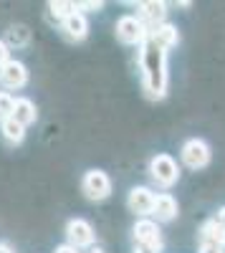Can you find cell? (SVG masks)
<instances>
[{
    "instance_id": "obj_11",
    "label": "cell",
    "mask_w": 225,
    "mask_h": 253,
    "mask_svg": "<svg viewBox=\"0 0 225 253\" xmlns=\"http://www.w3.org/2000/svg\"><path fill=\"white\" fill-rule=\"evenodd\" d=\"M150 38L154 41L159 48H165V51H170V48H175L180 43L177 28L172 23H167V20H165V23H159V26H154V28H150Z\"/></svg>"
},
{
    "instance_id": "obj_18",
    "label": "cell",
    "mask_w": 225,
    "mask_h": 253,
    "mask_svg": "<svg viewBox=\"0 0 225 253\" xmlns=\"http://www.w3.org/2000/svg\"><path fill=\"white\" fill-rule=\"evenodd\" d=\"M48 10H51V15H53L56 20H61V23H64V20L76 10V3H48Z\"/></svg>"
},
{
    "instance_id": "obj_6",
    "label": "cell",
    "mask_w": 225,
    "mask_h": 253,
    "mask_svg": "<svg viewBox=\"0 0 225 253\" xmlns=\"http://www.w3.org/2000/svg\"><path fill=\"white\" fill-rule=\"evenodd\" d=\"M134 243L137 246H145V248H152V251H159L162 248V230L157 225V220H150V218H139L134 223Z\"/></svg>"
},
{
    "instance_id": "obj_17",
    "label": "cell",
    "mask_w": 225,
    "mask_h": 253,
    "mask_svg": "<svg viewBox=\"0 0 225 253\" xmlns=\"http://www.w3.org/2000/svg\"><path fill=\"white\" fill-rule=\"evenodd\" d=\"M8 41H5V43L8 46H26L28 43V38H31V33H28V28L26 26H13L10 31H8V36H5Z\"/></svg>"
},
{
    "instance_id": "obj_4",
    "label": "cell",
    "mask_w": 225,
    "mask_h": 253,
    "mask_svg": "<svg viewBox=\"0 0 225 253\" xmlns=\"http://www.w3.org/2000/svg\"><path fill=\"white\" fill-rule=\"evenodd\" d=\"M180 157H182V162H185V167H190V170H202V167L210 165V147H208L205 139L192 137V139H188L185 144H182Z\"/></svg>"
},
{
    "instance_id": "obj_27",
    "label": "cell",
    "mask_w": 225,
    "mask_h": 253,
    "mask_svg": "<svg viewBox=\"0 0 225 253\" xmlns=\"http://www.w3.org/2000/svg\"><path fill=\"white\" fill-rule=\"evenodd\" d=\"M91 253H104V251H101V248H94V251H91Z\"/></svg>"
},
{
    "instance_id": "obj_24",
    "label": "cell",
    "mask_w": 225,
    "mask_h": 253,
    "mask_svg": "<svg viewBox=\"0 0 225 253\" xmlns=\"http://www.w3.org/2000/svg\"><path fill=\"white\" fill-rule=\"evenodd\" d=\"M215 220H218L220 225H225V208H220V210H218V215H215Z\"/></svg>"
},
{
    "instance_id": "obj_9",
    "label": "cell",
    "mask_w": 225,
    "mask_h": 253,
    "mask_svg": "<svg viewBox=\"0 0 225 253\" xmlns=\"http://www.w3.org/2000/svg\"><path fill=\"white\" fill-rule=\"evenodd\" d=\"M154 193L150 187H145V185H139V187H132L129 190V198H127V205H129V210L134 215H152V208H154Z\"/></svg>"
},
{
    "instance_id": "obj_19",
    "label": "cell",
    "mask_w": 225,
    "mask_h": 253,
    "mask_svg": "<svg viewBox=\"0 0 225 253\" xmlns=\"http://www.w3.org/2000/svg\"><path fill=\"white\" fill-rule=\"evenodd\" d=\"M13 109H15V99L8 91H0V122L13 117Z\"/></svg>"
},
{
    "instance_id": "obj_1",
    "label": "cell",
    "mask_w": 225,
    "mask_h": 253,
    "mask_svg": "<svg viewBox=\"0 0 225 253\" xmlns=\"http://www.w3.org/2000/svg\"><path fill=\"white\" fill-rule=\"evenodd\" d=\"M142 89L150 99H165L167 94V51L159 48L152 38L139 46Z\"/></svg>"
},
{
    "instance_id": "obj_12",
    "label": "cell",
    "mask_w": 225,
    "mask_h": 253,
    "mask_svg": "<svg viewBox=\"0 0 225 253\" xmlns=\"http://www.w3.org/2000/svg\"><path fill=\"white\" fill-rule=\"evenodd\" d=\"M177 215V200L170 193H162L154 198V208H152V218L157 223H170Z\"/></svg>"
},
{
    "instance_id": "obj_7",
    "label": "cell",
    "mask_w": 225,
    "mask_h": 253,
    "mask_svg": "<svg viewBox=\"0 0 225 253\" xmlns=\"http://www.w3.org/2000/svg\"><path fill=\"white\" fill-rule=\"evenodd\" d=\"M66 238H69V243L74 246V248H86V246H94V238H96V233H94V228H91V223L89 220H84V218H71L69 223H66Z\"/></svg>"
},
{
    "instance_id": "obj_15",
    "label": "cell",
    "mask_w": 225,
    "mask_h": 253,
    "mask_svg": "<svg viewBox=\"0 0 225 253\" xmlns=\"http://www.w3.org/2000/svg\"><path fill=\"white\" fill-rule=\"evenodd\" d=\"M0 132H3V139L10 142V144H20V142L26 139V126L20 124V122H15L13 117L0 122Z\"/></svg>"
},
{
    "instance_id": "obj_26",
    "label": "cell",
    "mask_w": 225,
    "mask_h": 253,
    "mask_svg": "<svg viewBox=\"0 0 225 253\" xmlns=\"http://www.w3.org/2000/svg\"><path fill=\"white\" fill-rule=\"evenodd\" d=\"M0 253H13V251H10V246H5V243H0Z\"/></svg>"
},
{
    "instance_id": "obj_23",
    "label": "cell",
    "mask_w": 225,
    "mask_h": 253,
    "mask_svg": "<svg viewBox=\"0 0 225 253\" xmlns=\"http://www.w3.org/2000/svg\"><path fill=\"white\" fill-rule=\"evenodd\" d=\"M53 253H81V251H78V248H74L71 243H64V246H58Z\"/></svg>"
},
{
    "instance_id": "obj_14",
    "label": "cell",
    "mask_w": 225,
    "mask_h": 253,
    "mask_svg": "<svg viewBox=\"0 0 225 253\" xmlns=\"http://www.w3.org/2000/svg\"><path fill=\"white\" fill-rule=\"evenodd\" d=\"M200 241L225 248V225H220L215 218H210L205 225H202V230H200Z\"/></svg>"
},
{
    "instance_id": "obj_3",
    "label": "cell",
    "mask_w": 225,
    "mask_h": 253,
    "mask_svg": "<svg viewBox=\"0 0 225 253\" xmlns=\"http://www.w3.org/2000/svg\"><path fill=\"white\" fill-rule=\"evenodd\" d=\"M150 177L159 187H172L180 180V167L170 155H154L150 162Z\"/></svg>"
},
{
    "instance_id": "obj_8",
    "label": "cell",
    "mask_w": 225,
    "mask_h": 253,
    "mask_svg": "<svg viewBox=\"0 0 225 253\" xmlns=\"http://www.w3.org/2000/svg\"><path fill=\"white\" fill-rule=\"evenodd\" d=\"M0 84L8 89V91H15V89H23L28 84V69L23 66L20 61L10 58L3 69H0Z\"/></svg>"
},
{
    "instance_id": "obj_5",
    "label": "cell",
    "mask_w": 225,
    "mask_h": 253,
    "mask_svg": "<svg viewBox=\"0 0 225 253\" xmlns=\"http://www.w3.org/2000/svg\"><path fill=\"white\" fill-rule=\"evenodd\" d=\"M81 190L89 200H107L112 195V180L104 170H89L81 180Z\"/></svg>"
},
{
    "instance_id": "obj_21",
    "label": "cell",
    "mask_w": 225,
    "mask_h": 253,
    "mask_svg": "<svg viewBox=\"0 0 225 253\" xmlns=\"http://www.w3.org/2000/svg\"><path fill=\"white\" fill-rule=\"evenodd\" d=\"M200 253H225V248L213 246V243H202V246H200Z\"/></svg>"
},
{
    "instance_id": "obj_16",
    "label": "cell",
    "mask_w": 225,
    "mask_h": 253,
    "mask_svg": "<svg viewBox=\"0 0 225 253\" xmlns=\"http://www.w3.org/2000/svg\"><path fill=\"white\" fill-rule=\"evenodd\" d=\"M13 119H15V122H20V124H23V126L33 124V122H36V104H33L31 99H26V96H20V99H15V109H13Z\"/></svg>"
},
{
    "instance_id": "obj_13",
    "label": "cell",
    "mask_w": 225,
    "mask_h": 253,
    "mask_svg": "<svg viewBox=\"0 0 225 253\" xmlns=\"http://www.w3.org/2000/svg\"><path fill=\"white\" fill-rule=\"evenodd\" d=\"M139 10H142V20H150V28H154V26H159V23H165V18H167V5L165 3H157V0H150V3H139L137 5Z\"/></svg>"
},
{
    "instance_id": "obj_20",
    "label": "cell",
    "mask_w": 225,
    "mask_h": 253,
    "mask_svg": "<svg viewBox=\"0 0 225 253\" xmlns=\"http://www.w3.org/2000/svg\"><path fill=\"white\" fill-rule=\"evenodd\" d=\"M8 61H10V46L5 43L3 38H0V69H3Z\"/></svg>"
},
{
    "instance_id": "obj_25",
    "label": "cell",
    "mask_w": 225,
    "mask_h": 253,
    "mask_svg": "<svg viewBox=\"0 0 225 253\" xmlns=\"http://www.w3.org/2000/svg\"><path fill=\"white\" fill-rule=\"evenodd\" d=\"M134 253H159V251H152V248H145V246H134Z\"/></svg>"
},
{
    "instance_id": "obj_22",
    "label": "cell",
    "mask_w": 225,
    "mask_h": 253,
    "mask_svg": "<svg viewBox=\"0 0 225 253\" xmlns=\"http://www.w3.org/2000/svg\"><path fill=\"white\" fill-rule=\"evenodd\" d=\"M101 3H76V10H101Z\"/></svg>"
},
{
    "instance_id": "obj_2",
    "label": "cell",
    "mask_w": 225,
    "mask_h": 253,
    "mask_svg": "<svg viewBox=\"0 0 225 253\" xmlns=\"http://www.w3.org/2000/svg\"><path fill=\"white\" fill-rule=\"evenodd\" d=\"M116 38L127 46H142L150 38V26L137 15H121L116 20Z\"/></svg>"
},
{
    "instance_id": "obj_10",
    "label": "cell",
    "mask_w": 225,
    "mask_h": 253,
    "mask_svg": "<svg viewBox=\"0 0 225 253\" xmlns=\"http://www.w3.org/2000/svg\"><path fill=\"white\" fill-rule=\"evenodd\" d=\"M61 31H64V36L69 41H84L89 36V20L81 10H74L64 23H61Z\"/></svg>"
}]
</instances>
